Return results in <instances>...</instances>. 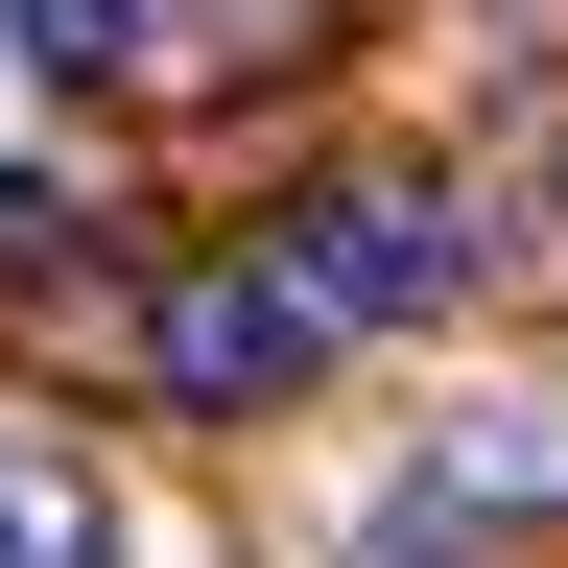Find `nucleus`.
Returning a JSON list of instances; mask_svg holds the SVG:
<instances>
[{
    "mask_svg": "<svg viewBox=\"0 0 568 568\" xmlns=\"http://www.w3.org/2000/svg\"><path fill=\"white\" fill-rule=\"evenodd\" d=\"M261 261L308 284L332 332H426V308L474 284V213H450V190H403V166H355V190H308V213H284Z\"/></svg>",
    "mask_w": 568,
    "mask_h": 568,
    "instance_id": "f257e3e1",
    "label": "nucleus"
},
{
    "mask_svg": "<svg viewBox=\"0 0 568 568\" xmlns=\"http://www.w3.org/2000/svg\"><path fill=\"white\" fill-rule=\"evenodd\" d=\"M545 497H568V403H474L450 450L355 521V568H426V545H474V521H545Z\"/></svg>",
    "mask_w": 568,
    "mask_h": 568,
    "instance_id": "f03ea898",
    "label": "nucleus"
},
{
    "mask_svg": "<svg viewBox=\"0 0 568 568\" xmlns=\"http://www.w3.org/2000/svg\"><path fill=\"white\" fill-rule=\"evenodd\" d=\"M308 355H332V308H308L284 261H213L190 308H166V379H190V403H284Z\"/></svg>",
    "mask_w": 568,
    "mask_h": 568,
    "instance_id": "7ed1b4c3",
    "label": "nucleus"
},
{
    "mask_svg": "<svg viewBox=\"0 0 568 568\" xmlns=\"http://www.w3.org/2000/svg\"><path fill=\"white\" fill-rule=\"evenodd\" d=\"M0 568H119V497H95V450L0 426Z\"/></svg>",
    "mask_w": 568,
    "mask_h": 568,
    "instance_id": "20e7f679",
    "label": "nucleus"
},
{
    "mask_svg": "<svg viewBox=\"0 0 568 568\" xmlns=\"http://www.w3.org/2000/svg\"><path fill=\"white\" fill-rule=\"evenodd\" d=\"M0 71H48V95H119V71H142V0H0Z\"/></svg>",
    "mask_w": 568,
    "mask_h": 568,
    "instance_id": "39448f33",
    "label": "nucleus"
}]
</instances>
